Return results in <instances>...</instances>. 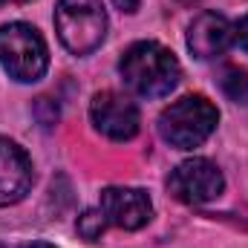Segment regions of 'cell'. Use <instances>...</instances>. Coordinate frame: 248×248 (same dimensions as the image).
Returning a JSON list of instances; mask_svg holds the SVG:
<instances>
[{"instance_id": "cell-11", "label": "cell", "mask_w": 248, "mask_h": 248, "mask_svg": "<svg viewBox=\"0 0 248 248\" xmlns=\"http://www.w3.org/2000/svg\"><path fill=\"white\" fill-rule=\"evenodd\" d=\"M104 228H107V217L101 214V208H90V211H84V214L78 217V234H81L87 243L101 240Z\"/></svg>"}, {"instance_id": "cell-6", "label": "cell", "mask_w": 248, "mask_h": 248, "mask_svg": "<svg viewBox=\"0 0 248 248\" xmlns=\"http://www.w3.org/2000/svg\"><path fill=\"white\" fill-rule=\"evenodd\" d=\"M90 116L98 133H104L113 141H127L139 133V110L130 98L119 93H98L90 104Z\"/></svg>"}, {"instance_id": "cell-5", "label": "cell", "mask_w": 248, "mask_h": 248, "mask_svg": "<svg viewBox=\"0 0 248 248\" xmlns=\"http://www.w3.org/2000/svg\"><path fill=\"white\" fill-rule=\"evenodd\" d=\"M222 185H225V179H222L219 168L208 159H187L168 179L170 193L187 205H202V202L217 199L222 193Z\"/></svg>"}, {"instance_id": "cell-12", "label": "cell", "mask_w": 248, "mask_h": 248, "mask_svg": "<svg viewBox=\"0 0 248 248\" xmlns=\"http://www.w3.org/2000/svg\"><path fill=\"white\" fill-rule=\"evenodd\" d=\"M234 35H237V41H240V46H243V49L248 52V15L243 17V20H240V26L234 29Z\"/></svg>"}, {"instance_id": "cell-3", "label": "cell", "mask_w": 248, "mask_h": 248, "mask_svg": "<svg viewBox=\"0 0 248 248\" xmlns=\"http://www.w3.org/2000/svg\"><path fill=\"white\" fill-rule=\"evenodd\" d=\"M217 122H219V113L205 95H185L162 113L159 130L165 141H170L173 147L193 150L217 130Z\"/></svg>"}, {"instance_id": "cell-7", "label": "cell", "mask_w": 248, "mask_h": 248, "mask_svg": "<svg viewBox=\"0 0 248 248\" xmlns=\"http://www.w3.org/2000/svg\"><path fill=\"white\" fill-rule=\"evenodd\" d=\"M101 214L107 217L110 225L136 231L150 222L153 205H150V196L139 187H107L101 190Z\"/></svg>"}, {"instance_id": "cell-4", "label": "cell", "mask_w": 248, "mask_h": 248, "mask_svg": "<svg viewBox=\"0 0 248 248\" xmlns=\"http://www.w3.org/2000/svg\"><path fill=\"white\" fill-rule=\"evenodd\" d=\"M0 66L23 84L41 81L49 55H46V44L38 35L35 26L29 23H6L0 29Z\"/></svg>"}, {"instance_id": "cell-17", "label": "cell", "mask_w": 248, "mask_h": 248, "mask_svg": "<svg viewBox=\"0 0 248 248\" xmlns=\"http://www.w3.org/2000/svg\"><path fill=\"white\" fill-rule=\"evenodd\" d=\"M0 248H3V246H0Z\"/></svg>"}, {"instance_id": "cell-13", "label": "cell", "mask_w": 248, "mask_h": 248, "mask_svg": "<svg viewBox=\"0 0 248 248\" xmlns=\"http://www.w3.org/2000/svg\"><path fill=\"white\" fill-rule=\"evenodd\" d=\"M116 6H119L122 12H136V9H139V0H116Z\"/></svg>"}, {"instance_id": "cell-15", "label": "cell", "mask_w": 248, "mask_h": 248, "mask_svg": "<svg viewBox=\"0 0 248 248\" xmlns=\"http://www.w3.org/2000/svg\"><path fill=\"white\" fill-rule=\"evenodd\" d=\"M3 3H29V0H3Z\"/></svg>"}, {"instance_id": "cell-8", "label": "cell", "mask_w": 248, "mask_h": 248, "mask_svg": "<svg viewBox=\"0 0 248 248\" xmlns=\"http://www.w3.org/2000/svg\"><path fill=\"white\" fill-rule=\"evenodd\" d=\"M32 187V162L9 139L0 136V205L20 202Z\"/></svg>"}, {"instance_id": "cell-2", "label": "cell", "mask_w": 248, "mask_h": 248, "mask_svg": "<svg viewBox=\"0 0 248 248\" xmlns=\"http://www.w3.org/2000/svg\"><path fill=\"white\" fill-rule=\"evenodd\" d=\"M55 32L72 55H90L107 35V12L101 0H61L55 9Z\"/></svg>"}, {"instance_id": "cell-1", "label": "cell", "mask_w": 248, "mask_h": 248, "mask_svg": "<svg viewBox=\"0 0 248 248\" xmlns=\"http://www.w3.org/2000/svg\"><path fill=\"white\" fill-rule=\"evenodd\" d=\"M119 69H122L124 84L141 98H162L182 78L176 55L170 49H165L162 44H153V41L133 44L122 55Z\"/></svg>"}, {"instance_id": "cell-9", "label": "cell", "mask_w": 248, "mask_h": 248, "mask_svg": "<svg viewBox=\"0 0 248 248\" xmlns=\"http://www.w3.org/2000/svg\"><path fill=\"white\" fill-rule=\"evenodd\" d=\"M231 41H234V26L228 23L225 15L205 12L187 26V49L202 61L222 55L231 46Z\"/></svg>"}, {"instance_id": "cell-16", "label": "cell", "mask_w": 248, "mask_h": 248, "mask_svg": "<svg viewBox=\"0 0 248 248\" xmlns=\"http://www.w3.org/2000/svg\"><path fill=\"white\" fill-rule=\"evenodd\" d=\"M179 3H193V0H179Z\"/></svg>"}, {"instance_id": "cell-10", "label": "cell", "mask_w": 248, "mask_h": 248, "mask_svg": "<svg viewBox=\"0 0 248 248\" xmlns=\"http://www.w3.org/2000/svg\"><path fill=\"white\" fill-rule=\"evenodd\" d=\"M219 87H222V93H225L231 101L248 104V72L237 69V66H228V69L222 72V78H219Z\"/></svg>"}, {"instance_id": "cell-14", "label": "cell", "mask_w": 248, "mask_h": 248, "mask_svg": "<svg viewBox=\"0 0 248 248\" xmlns=\"http://www.w3.org/2000/svg\"><path fill=\"white\" fill-rule=\"evenodd\" d=\"M23 248H52L49 243H29V246H23Z\"/></svg>"}]
</instances>
